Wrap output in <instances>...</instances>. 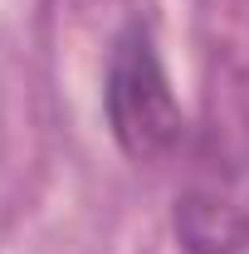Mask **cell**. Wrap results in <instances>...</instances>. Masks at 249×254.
Returning a JSON list of instances; mask_svg holds the SVG:
<instances>
[{"label": "cell", "mask_w": 249, "mask_h": 254, "mask_svg": "<svg viewBox=\"0 0 249 254\" xmlns=\"http://www.w3.org/2000/svg\"><path fill=\"white\" fill-rule=\"evenodd\" d=\"M108 123L113 137L132 161L152 166L166 161L181 137H186V118H181V103L166 83V68L152 49V34L142 25H127L113 44V59H108Z\"/></svg>", "instance_id": "1"}, {"label": "cell", "mask_w": 249, "mask_h": 254, "mask_svg": "<svg viewBox=\"0 0 249 254\" xmlns=\"http://www.w3.org/2000/svg\"><path fill=\"white\" fill-rule=\"evenodd\" d=\"M186 254H240L249 245V161H210L176 195Z\"/></svg>", "instance_id": "2"}]
</instances>
